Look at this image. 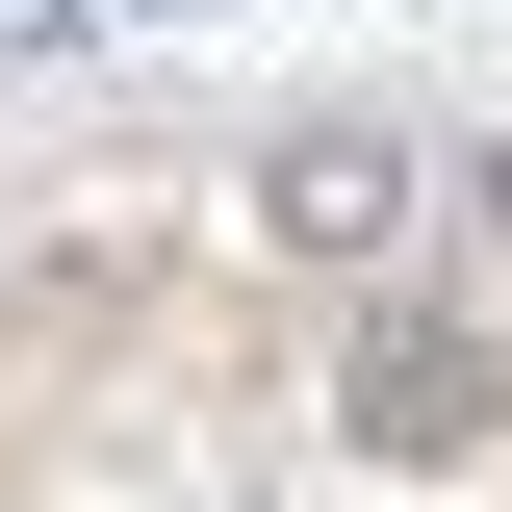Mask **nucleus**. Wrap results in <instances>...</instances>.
Returning <instances> with one entry per match:
<instances>
[{
	"instance_id": "obj_1",
	"label": "nucleus",
	"mask_w": 512,
	"mask_h": 512,
	"mask_svg": "<svg viewBox=\"0 0 512 512\" xmlns=\"http://www.w3.org/2000/svg\"><path fill=\"white\" fill-rule=\"evenodd\" d=\"M487 410H512V359L461 308H384L359 359H333V436H359V461H487Z\"/></svg>"
},
{
	"instance_id": "obj_2",
	"label": "nucleus",
	"mask_w": 512,
	"mask_h": 512,
	"mask_svg": "<svg viewBox=\"0 0 512 512\" xmlns=\"http://www.w3.org/2000/svg\"><path fill=\"white\" fill-rule=\"evenodd\" d=\"M282 231H308V256H384V231H410V154L308 128V154H282Z\"/></svg>"
}]
</instances>
